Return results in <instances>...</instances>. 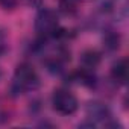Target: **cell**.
Listing matches in <instances>:
<instances>
[{
	"mask_svg": "<svg viewBox=\"0 0 129 129\" xmlns=\"http://www.w3.org/2000/svg\"><path fill=\"white\" fill-rule=\"evenodd\" d=\"M52 108L61 115H73L79 108V102L72 91L58 88L52 94Z\"/></svg>",
	"mask_w": 129,
	"mask_h": 129,
	"instance_id": "cell-3",
	"label": "cell"
},
{
	"mask_svg": "<svg viewBox=\"0 0 129 129\" xmlns=\"http://www.w3.org/2000/svg\"><path fill=\"white\" fill-rule=\"evenodd\" d=\"M111 78L114 82L124 85L127 81V61L126 59H118L117 62L112 64L111 67Z\"/></svg>",
	"mask_w": 129,
	"mask_h": 129,
	"instance_id": "cell-5",
	"label": "cell"
},
{
	"mask_svg": "<svg viewBox=\"0 0 129 129\" xmlns=\"http://www.w3.org/2000/svg\"><path fill=\"white\" fill-rule=\"evenodd\" d=\"M26 2H27L29 5H32V6H38V5H41L43 0H26Z\"/></svg>",
	"mask_w": 129,
	"mask_h": 129,
	"instance_id": "cell-12",
	"label": "cell"
},
{
	"mask_svg": "<svg viewBox=\"0 0 129 129\" xmlns=\"http://www.w3.org/2000/svg\"><path fill=\"white\" fill-rule=\"evenodd\" d=\"M0 76H2V72H0Z\"/></svg>",
	"mask_w": 129,
	"mask_h": 129,
	"instance_id": "cell-13",
	"label": "cell"
},
{
	"mask_svg": "<svg viewBox=\"0 0 129 129\" xmlns=\"http://www.w3.org/2000/svg\"><path fill=\"white\" fill-rule=\"evenodd\" d=\"M6 47H8V40H6V35H5V32H3V30H0V55L5 53Z\"/></svg>",
	"mask_w": 129,
	"mask_h": 129,
	"instance_id": "cell-10",
	"label": "cell"
},
{
	"mask_svg": "<svg viewBox=\"0 0 129 129\" xmlns=\"http://www.w3.org/2000/svg\"><path fill=\"white\" fill-rule=\"evenodd\" d=\"M18 3V0H0V6L3 9H14Z\"/></svg>",
	"mask_w": 129,
	"mask_h": 129,
	"instance_id": "cell-9",
	"label": "cell"
},
{
	"mask_svg": "<svg viewBox=\"0 0 129 129\" xmlns=\"http://www.w3.org/2000/svg\"><path fill=\"white\" fill-rule=\"evenodd\" d=\"M40 87V76L37 70L27 62H23L15 69L12 75V81L9 85V93L14 97L27 94L35 91Z\"/></svg>",
	"mask_w": 129,
	"mask_h": 129,
	"instance_id": "cell-1",
	"label": "cell"
},
{
	"mask_svg": "<svg viewBox=\"0 0 129 129\" xmlns=\"http://www.w3.org/2000/svg\"><path fill=\"white\" fill-rule=\"evenodd\" d=\"M126 8H127L126 0H106V3H103V11L117 18L126 15Z\"/></svg>",
	"mask_w": 129,
	"mask_h": 129,
	"instance_id": "cell-6",
	"label": "cell"
},
{
	"mask_svg": "<svg viewBox=\"0 0 129 129\" xmlns=\"http://www.w3.org/2000/svg\"><path fill=\"white\" fill-rule=\"evenodd\" d=\"M34 29H35L38 38H43V40H53V38L59 37L61 27H59L58 14L49 8L40 9L37 17H35Z\"/></svg>",
	"mask_w": 129,
	"mask_h": 129,
	"instance_id": "cell-2",
	"label": "cell"
},
{
	"mask_svg": "<svg viewBox=\"0 0 129 129\" xmlns=\"http://www.w3.org/2000/svg\"><path fill=\"white\" fill-rule=\"evenodd\" d=\"M79 2H84V0H61V3L64 6H73V5H76Z\"/></svg>",
	"mask_w": 129,
	"mask_h": 129,
	"instance_id": "cell-11",
	"label": "cell"
},
{
	"mask_svg": "<svg viewBox=\"0 0 129 129\" xmlns=\"http://www.w3.org/2000/svg\"><path fill=\"white\" fill-rule=\"evenodd\" d=\"M87 117H88L90 123L94 126L99 123L106 124V121L111 118V111L102 102H90L87 105Z\"/></svg>",
	"mask_w": 129,
	"mask_h": 129,
	"instance_id": "cell-4",
	"label": "cell"
},
{
	"mask_svg": "<svg viewBox=\"0 0 129 129\" xmlns=\"http://www.w3.org/2000/svg\"><path fill=\"white\" fill-rule=\"evenodd\" d=\"M82 64H84V69H90V70H94L99 62H100V53L96 52V50H87L84 55H82Z\"/></svg>",
	"mask_w": 129,
	"mask_h": 129,
	"instance_id": "cell-7",
	"label": "cell"
},
{
	"mask_svg": "<svg viewBox=\"0 0 129 129\" xmlns=\"http://www.w3.org/2000/svg\"><path fill=\"white\" fill-rule=\"evenodd\" d=\"M103 43H105V47L108 50H117L118 46H120V35L115 34V32H108L105 35Z\"/></svg>",
	"mask_w": 129,
	"mask_h": 129,
	"instance_id": "cell-8",
	"label": "cell"
}]
</instances>
